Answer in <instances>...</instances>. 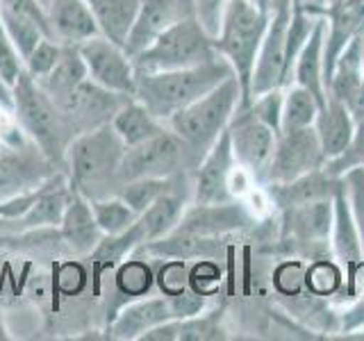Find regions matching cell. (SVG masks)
I'll use <instances>...</instances> for the list:
<instances>
[{
    "instance_id": "obj_1",
    "label": "cell",
    "mask_w": 364,
    "mask_h": 341,
    "mask_svg": "<svg viewBox=\"0 0 364 341\" xmlns=\"http://www.w3.org/2000/svg\"><path fill=\"white\" fill-rule=\"evenodd\" d=\"M125 144L112 123L77 134L66 151L68 185L87 200L117 196L121 189L119 166Z\"/></svg>"
},
{
    "instance_id": "obj_2",
    "label": "cell",
    "mask_w": 364,
    "mask_h": 341,
    "mask_svg": "<svg viewBox=\"0 0 364 341\" xmlns=\"http://www.w3.org/2000/svg\"><path fill=\"white\" fill-rule=\"evenodd\" d=\"M235 75L232 66L223 57L189 68L157 73H136L134 98L146 105L159 121H168L176 112L185 109L193 100L219 87L223 80Z\"/></svg>"
},
{
    "instance_id": "obj_3",
    "label": "cell",
    "mask_w": 364,
    "mask_h": 341,
    "mask_svg": "<svg viewBox=\"0 0 364 341\" xmlns=\"http://www.w3.org/2000/svg\"><path fill=\"white\" fill-rule=\"evenodd\" d=\"M239 102H242V87H239L237 75H230L219 87L208 91L203 98L193 100L185 109L176 112L166 121V128L173 130L185 141L196 168L230 125Z\"/></svg>"
},
{
    "instance_id": "obj_4",
    "label": "cell",
    "mask_w": 364,
    "mask_h": 341,
    "mask_svg": "<svg viewBox=\"0 0 364 341\" xmlns=\"http://www.w3.org/2000/svg\"><path fill=\"white\" fill-rule=\"evenodd\" d=\"M14 117L23 134L57 168L66 170V151L75 139V132L62 109L46 96V91L37 85V80L26 71L21 73L14 85Z\"/></svg>"
},
{
    "instance_id": "obj_5",
    "label": "cell",
    "mask_w": 364,
    "mask_h": 341,
    "mask_svg": "<svg viewBox=\"0 0 364 341\" xmlns=\"http://www.w3.org/2000/svg\"><path fill=\"white\" fill-rule=\"evenodd\" d=\"M269 21V11L255 7L250 0H228L219 34L214 37V48L232 66L242 87V102L237 109L250 105V80Z\"/></svg>"
},
{
    "instance_id": "obj_6",
    "label": "cell",
    "mask_w": 364,
    "mask_h": 341,
    "mask_svg": "<svg viewBox=\"0 0 364 341\" xmlns=\"http://www.w3.org/2000/svg\"><path fill=\"white\" fill-rule=\"evenodd\" d=\"M221 57L214 48V39L198 23L196 16L182 18L164 32H159L155 41L132 57L134 73H157L189 68Z\"/></svg>"
},
{
    "instance_id": "obj_7",
    "label": "cell",
    "mask_w": 364,
    "mask_h": 341,
    "mask_svg": "<svg viewBox=\"0 0 364 341\" xmlns=\"http://www.w3.org/2000/svg\"><path fill=\"white\" fill-rule=\"evenodd\" d=\"M189 170L193 173L196 164L187 151L185 141L173 130H162L136 146H128L119 166V182L141 180V178H168Z\"/></svg>"
},
{
    "instance_id": "obj_8",
    "label": "cell",
    "mask_w": 364,
    "mask_h": 341,
    "mask_svg": "<svg viewBox=\"0 0 364 341\" xmlns=\"http://www.w3.org/2000/svg\"><path fill=\"white\" fill-rule=\"evenodd\" d=\"M291 7L294 0H278L271 7V21L259 45L253 80H250V102L271 89H287L291 85L287 64V30L291 21Z\"/></svg>"
},
{
    "instance_id": "obj_9",
    "label": "cell",
    "mask_w": 364,
    "mask_h": 341,
    "mask_svg": "<svg viewBox=\"0 0 364 341\" xmlns=\"http://www.w3.org/2000/svg\"><path fill=\"white\" fill-rule=\"evenodd\" d=\"M323 164L326 157L314 125L296 130H280L269 164L255 185L267 187L278 185V182H289L310 173V170L323 168Z\"/></svg>"
},
{
    "instance_id": "obj_10",
    "label": "cell",
    "mask_w": 364,
    "mask_h": 341,
    "mask_svg": "<svg viewBox=\"0 0 364 341\" xmlns=\"http://www.w3.org/2000/svg\"><path fill=\"white\" fill-rule=\"evenodd\" d=\"M80 55L87 64V73L91 82L105 87L117 94L134 96V64L132 57L125 53L123 45H117L102 34L87 39L85 43L77 45Z\"/></svg>"
},
{
    "instance_id": "obj_11",
    "label": "cell",
    "mask_w": 364,
    "mask_h": 341,
    "mask_svg": "<svg viewBox=\"0 0 364 341\" xmlns=\"http://www.w3.org/2000/svg\"><path fill=\"white\" fill-rule=\"evenodd\" d=\"M235 168H239L230 132H225L216 139V144L200 159L198 168L193 170V193L191 202L196 205H216V202H230L237 200V193L232 189V175Z\"/></svg>"
},
{
    "instance_id": "obj_12",
    "label": "cell",
    "mask_w": 364,
    "mask_h": 341,
    "mask_svg": "<svg viewBox=\"0 0 364 341\" xmlns=\"http://www.w3.org/2000/svg\"><path fill=\"white\" fill-rule=\"evenodd\" d=\"M228 132H230L232 153L239 168L257 182L271 159L278 132L264 121H259L250 107L235 112Z\"/></svg>"
},
{
    "instance_id": "obj_13",
    "label": "cell",
    "mask_w": 364,
    "mask_h": 341,
    "mask_svg": "<svg viewBox=\"0 0 364 341\" xmlns=\"http://www.w3.org/2000/svg\"><path fill=\"white\" fill-rule=\"evenodd\" d=\"M255 212L242 200L216 202V205H196L191 202L182 214L176 230L198 237H223V234H244L257 225Z\"/></svg>"
},
{
    "instance_id": "obj_14",
    "label": "cell",
    "mask_w": 364,
    "mask_h": 341,
    "mask_svg": "<svg viewBox=\"0 0 364 341\" xmlns=\"http://www.w3.org/2000/svg\"><path fill=\"white\" fill-rule=\"evenodd\" d=\"M130 98L134 96L117 94V91H109L105 87L91 82L87 77L85 82L62 102L60 109L66 117V121L71 123V128L77 136L82 132L96 130L105 123H112L114 114H117Z\"/></svg>"
},
{
    "instance_id": "obj_15",
    "label": "cell",
    "mask_w": 364,
    "mask_h": 341,
    "mask_svg": "<svg viewBox=\"0 0 364 341\" xmlns=\"http://www.w3.org/2000/svg\"><path fill=\"white\" fill-rule=\"evenodd\" d=\"M318 14L326 18L323 85L328 87L339 53L360 30H364V0H323Z\"/></svg>"
},
{
    "instance_id": "obj_16",
    "label": "cell",
    "mask_w": 364,
    "mask_h": 341,
    "mask_svg": "<svg viewBox=\"0 0 364 341\" xmlns=\"http://www.w3.org/2000/svg\"><path fill=\"white\" fill-rule=\"evenodd\" d=\"M178 318L173 305H171L168 296H141L130 303H125L119 314L112 316L107 337L117 341H134L141 339L148 330L157 328L159 323Z\"/></svg>"
},
{
    "instance_id": "obj_17",
    "label": "cell",
    "mask_w": 364,
    "mask_h": 341,
    "mask_svg": "<svg viewBox=\"0 0 364 341\" xmlns=\"http://www.w3.org/2000/svg\"><path fill=\"white\" fill-rule=\"evenodd\" d=\"M189 16H196L193 14V0H141L134 28L123 45L125 53L134 57L136 53L148 48L159 32Z\"/></svg>"
},
{
    "instance_id": "obj_18",
    "label": "cell",
    "mask_w": 364,
    "mask_h": 341,
    "mask_svg": "<svg viewBox=\"0 0 364 341\" xmlns=\"http://www.w3.org/2000/svg\"><path fill=\"white\" fill-rule=\"evenodd\" d=\"M341 178L328 175L323 168L310 170L296 180L289 182H278V185H267L259 187L267 193L269 202L273 205V210H289V207H299L305 202H314V200H323V198H335V193L341 189Z\"/></svg>"
},
{
    "instance_id": "obj_19",
    "label": "cell",
    "mask_w": 364,
    "mask_h": 341,
    "mask_svg": "<svg viewBox=\"0 0 364 341\" xmlns=\"http://www.w3.org/2000/svg\"><path fill=\"white\" fill-rule=\"evenodd\" d=\"M362 45H364V30L348 41V45L339 53L333 75L326 87V96L337 98L339 102L350 109L353 119L360 112L362 89H364V68H362Z\"/></svg>"
},
{
    "instance_id": "obj_20",
    "label": "cell",
    "mask_w": 364,
    "mask_h": 341,
    "mask_svg": "<svg viewBox=\"0 0 364 341\" xmlns=\"http://www.w3.org/2000/svg\"><path fill=\"white\" fill-rule=\"evenodd\" d=\"M50 39L62 45H80L100 34L87 0H50L46 7Z\"/></svg>"
},
{
    "instance_id": "obj_21",
    "label": "cell",
    "mask_w": 364,
    "mask_h": 341,
    "mask_svg": "<svg viewBox=\"0 0 364 341\" xmlns=\"http://www.w3.org/2000/svg\"><path fill=\"white\" fill-rule=\"evenodd\" d=\"M60 237L68 253L73 255H89L102 239V230L96 223L94 212H91V202L85 196H80L77 191L71 193V200L64 210Z\"/></svg>"
},
{
    "instance_id": "obj_22",
    "label": "cell",
    "mask_w": 364,
    "mask_h": 341,
    "mask_svg": "<svg viewBox=\"0 0 364 341\" xmlns=\"http://www.w3.org/2000/svg\"><path fill=\"white\" fill-rule=\"evenodd\" d=\"M323 43H326V18L318 16L312 34L307 37L294 64L291 85L305 87L316 98L318 105H326V85H323Z\"/></svg>"
},
{
    "instance_id": "obj_23",
    "label": "cell",
    "mask_w": 364,
    "mask_h": 341,
    "mask_svg": "<svg viewBox=\"0 0 364 341\" xmlns=\"http://www.w3.org/2000/svg\"><path fill=\"white\" fill-rule=\"evenodd\" d=\"M191 189H176L168 191L164 196H159L151 207L144 210L139 214V223L141 232H144V244L148 242H157L166 234H171L178 227L182 214L187 212L191 205Z\"/></svg>"
},
{
    "instance_id": "obj_24",
    "label": "cell",
    "mask_w": 364,
    "mask_h": 341,
    "mask_svg": "<svg viewBox=\"0 0 364 341\" xmlns=\"http://www.w3.org/2000/svg\"><path fill=\"white\" fill-rule=\"evenodd\" d=\"M144 244V232L139 223H134L130 230H125L121 234H102L98 246L89 253L91 259V296H100V280L107 271L117 269L125 255L134 253L136 248Z\"/></svg>"
},
{
    "instance_id": "obj_25",
    "label": "cell",
    "mask_w": 364,
    "mask_h": 341,
    "mask_svg": "<svg viewBox=\"0 0 364 341\" xmlns=\"http://www.w3.org/2000/svg\"><path fill=\"white\" fill-rule=\"evenodd\" d=\"M314 130L318 134L321 151L328 162V159L337 157L348 146L353 130H355V119H353L350 109L344 105V102L328 96V102L316 114Z\"/></svg>"
},
{
    "instance_id": "obj_26",
    "label": "cell",
    "mask_w": 364,
    "mask_h": 341,
    "mask_svg": "<svg viewBox=\"0 0 364 341\" xmlns=\"http://www.w3.org/2000/svg\"><path fill=\"white\" fill-rule=\"evenodd\" d=\"M87 77H89L87 64L82 60V55H80L77 45H62V55H60V60H57V64L53 66V71L48 75L39 77L37 85L46 91V96L60 107Z\"/></svg>"
},
{
    "instance_id": "obj_27",
    "label": "cell",
    "mask_w": 364,
    "mask_h": 341,
    "mask_svg": "<svg viewBox=\"0 0 364 341\" xmlns=\"http://www.w3.org/2000/svg\"><path fill=\"white\" fill-rule=\"evenodd\" d=\"M98 30L117 45H125L139 14L141 0H87Z\"/></svg>"
},
{
    "instance_id": "obj_28",
    "label": "cell",
    "mask_w": 364,
    "mask_h": 341,
    "mask_svg": "<svg viewBox=\"0 0 364 341\" xmlns=\"http://www.w3.org/2000/svg\"><path fill=\"white\" fill-rule=\"evenodd\" d=\"M112 128L117 130L125 148H128V146H136V144H141L146 139H151V136L159 134L162 130H166V123L159 121L155 114L148 112L146 105H141L136 98H130L117 114H114Z\"/></svg>"
},
{
    "instance_id": "obj_29",
    "label": "cell",
    "mask_w": 364,
    "mask_h": 341,
    "mask_svg": "<svg viewBox=\"0 0 364 341\" xmlns=\"http://www.w3.org/2000/svg\"><path fill=\"white\" fill-rule=\"evenodd\" d=\"M228 303L198 312L187 318H176V341H225L230 330L225 325Z\"/></svg>"
},
{
    "instance_id": "obj_30",
    "label": "cell",
    "mask_w": 364,
    "mask_h": 341,
    "mask_svg": "<svg viewBox=\"0 0 364 341\" xmlns=\"http://www.w3.org/2000/svg\"><path fill=\"white\" fill-rule=\"evenodd\" d=\"M321 105L316 98L301 85H289L284 89L282 98V117L280 130H296V128H310L316 121V114Z\"/></svg>"
},
{
    "instance_id": "obj_31",
    "label": "cell",
    "mask_w": 364,
    "mask_h": 341,
    "mask_svg": "<svg viewBox=\"0 0 364 341\" xmlns=\"http://www.w3.org/2000/svg\"><path fill=\"white\" fill-rule=\"evenodd\" d=\"M91 202V212L96 216V223L100 225L102 234H121L136 223L139 214H136L128 202L121 196H105L94 198Z\"/></svg>"
},
{
    "instance_id": "obj_32",
    "label": "cell",
    "mask_w": 364,
    "mask_h": 341,
    "mask_svg": "<svg viewBox=\"0 0 364 341\" xmlns=\"http://www.w3.org/2000/svg\"><path fill=\"white\" fill-rule=\"evenodd\" d=\"M305 284L312 293L321 298H333V296L344 291V273H341L335 257H323L307 261Z\"/></svg>"
},
{
    "instance_id": "obj_33",
    "label": "cell",
    "mask_w": 364,
    "mask_h": 341,
    "mask_svg": "<svg viewBox=\"0 0 364 341\" xmlns=\"http://www.w3.org/2000/svg\"><path fill=\"white\" fill-rule=\"evenodd\" d=\"M155 284V273L153 266L146 264L144 259L132 257L130 261L117 266V291L128 296V301L141 298Z\"/></svg>"
},
{
    "instance_id": "obj_34",
    "label": "cell",
    "mask_w": 364,
    "mask_h": 341,
    "mask_svg": "<svg viewBox=\"0 0 364 341\" xmlns=\"http://www.w3.org/2000/svg\"><path fill=\"white\" fill-rule=\"evenodd\" d=\"M0 23H3L5 34L11 39V43L16 45V50L21 53L23 62H26V57L34 50V45H37L43 37H48L39 23L28 16L9 14V11L0 9Z\"/></svg>"
},
{
    "instance_id": "obj_35",
    "label": "cell",
    "mask_w": 364,
    "mask_h": 341,
    "mask_svg": "<svg viewBox=\"0 0 364 341\" xmlns=\"http://www.w3.org/2000/svg\"><path fill=\"white\" fill-rule=\"evenodd\" d=\"M358 166L364 168V117L355 121V130H353L348 146L337 157L328 159L323 164V170L333 178H341L346 170L358 168Z\"/></svg>"
},
{
    "instance_id": "obj_36",
    "label": "cell",
    "mask_w": 364,
    "mask_h": 341,
    "mask_svg": "<svg viewBox=\"0 0 364 341\" xmlns=\"http://www.w3.org/2000/svg\"><path fill=\"white\" fill-rule=\"evenodd\" d=\"M60 55H62V43H57L50 37H43L34 45V50L26 57V73H30L34 80L48 75L57 60H60Z\"/></svg>"
},
{
    "instance_id": "obj_37",
    "label": "cell",
    "mask_w": 364,
    "mask_h": 341,
    "mask_svg": "<svg viewBox=\"0 0 364 341\" xmlns=\"http://www.w3.org/2000/svg\"><path fill=\"white\" fill-rule=\"evenodd\" d=\"M189 269H191L189 259H166L155 276L159 291L164 296L185 291L189 287Z\"/></svg>"
},
{
    "instance_id": "obj_38",
    "label": "cell",
    "mask_w": 364,
    "mask_h": 341,
    "mask_svg": "<svg viewBox=\"0 0 364 341\" xmlns=\"http://www.w3.org/2000/svg\"><path fill=\"white\" fill-rule=\"evenodd\" d=\"M341 180H344L350 214H353V219H355L358 232L362 239V250H364V168L362 166L350 168L341 175Z\"/></svg>"
},
{
    "instance_id": "obj_39",
    "label": "cell",
    "mask_w": 364,
    "mask_h": 341,
    "mask_svg": "<svg viewBox=\"0 0 364 341\" xmlns=\"http://www.w3.org/2000/svg\"><path fill=\"white\" fill-rule=\"evenodd\" d=\"M223 282V271L219 259H196L189 269V287L203 296H210Z\"/></svg>"
},
{
    "instance_id": "obj_40",
    "label": "cell",
    "mask_w": 364,
    "mask_h": 341,
    "mask_svg": "<svg viewBox=\"0 0 364 341\" xmlns=\"http://www.w3.org/2000/svg\"><path fill=\"white\" fill-rule=\"evenodd\" d=\"M282 98H284V89H271V91H267V94L253 98V102H250L248 107L253 109V114L259 121H264L276 132H280Z\"/></svg>"
},
{
    "instance_id": "obj_41",
    "label": "cell",
    "mask_w": 364,
    "mask_h": 341,
    "mask_svg": "<svg viewBox=\"0 0 364 341\" xmlns=\"http://www.w3.org/2000/svg\"><path fill=\"white\" fill-rule=\"evenodd\" d=\"M23 71H26V62H23L21 53L5 34V30H0V77L14 89L16 80L21 77Z\"/></svg>"
},
{
    "instance_id": "obj_42",
    "label": "cell",
    "mask_w": 364,
    "mask_h": 341,
    "mask_svg": "<svg viewBox=\"0 0 364 341\" xmlns=\"http://www.w3.org/2000/svg\"><path fill=\"white\" fill-rule=\"evenodd\" d=\"M225 5L228 0H193V14H196L198 23L212 39L219 34Z\"/></svg>"
},
{
    "instance_id": "obj_43",
    "label": "cell",
    "mask_w": 364,
    "mask_h": 341,
    "mask_svg": "<svg viewBox=\"0 0 364 341\" xmlns=\"http://www.w3.org/2000/svg\"><path fill=\"white\" fill-rule=\"evenodd\" d=\"M0 9L9 11V14H18V16H28L32 21H37L43 28V32L50 37L48 14H46V7L41 5V0H0Z\"/></svg>"
},
{
    "instance_id": "obj_44",
    "label": "cell",
    "mask_w": 364,
    "mask_h": 341,
    "mask_svg": "<svg viewBox=\"0 0 364 341\" xmlns=\"http://www.w3.org/2000/svg\"><path fill=\"white\" fill-rule=\"evenodd\" d=\"M28 296H30V301H34L37 305L48 301L50 298V278L43 276V273H34L28 282Z\"/></svg>"
},
{
    "instance_id": "obj_45",
    "label": "cell",
    "mask_w": 364,
    "mask_h": 341,
    "mask_svg": "<svg viewBox=\"0 0 364 341\" xmlns=\"http://www.w3.org/2000/svg\"><path fill=\"white\" fill-rule=\"evenodd\" d=\"M0 105L14 109V89H11L3 77H0Z\"/></svg>"
},
{
    "instance_id": "obj_46",
    "label": "cell",
    "mask_w": 364,
    "mask_h": 341,
    "mask_svg": "<svg viewBox=\"0 0 364 341\" xmlns=\"http://www.w3.org/2000/svg\"><path fill=\"white\" fill-rule=\"evenodd\" d=\"M301 3H303V7H305V9H310L312 14H318V9H321L323 0H301ZM318 16H321V14H318Z\"/></svg>"
},
{
    "instance_id": "obj_47",
    "label": "cell",
    "mask_w": 364,
    "mask_h": 341,
    "mask_svg": "<svg viewBox=\"0 0 364 341\" xmlns=\"http://www.w3.org/2000/svg\"><path fill=\"white\" fill-rule=\"evenodd\" d=\"M7 339H11V335H9V328L5 325L3 312H0V341H7Z\"/></svg>"
},
{
    "instance_id": "obj_48",
    "label": "cell",
    "mask_w": 364,
    "mask_h": 341,
    "mask_svg": "<svg viewBox=\"0 0 364 341\" xmlns=\"http://www.w3.org/2000/svg\"><path fill=\"white\" fill-rule=\"evenodd\" d=\"M255 7H259V9H264V11H269L271 14V7H273V0H250Z\"/></svg>"
},
{
    "instance_id": "obj_49",
    "label": "cell",
    "mask_w": 364,
    "mask_h": 341,
    "mask_svg": "<svg viewBox=\"0 0 364 341\" xmlns=\"http://www.w3.org/2000/svg\"><path fill=\"white\" fill-rule=\"evenodd\" d=\"M362 68H364V45H362ZM360 117H364V89H362V100H360V112H358V117H355V121H358Z\"/></svg>"
},
{
    "instance_id": "obj_50",
    "label": "cell",
    "mask_w": 364,
    "mask_h": 341,
    "mask_svg": "<svg viewBox=\"0 0 364 341\" xmlns=\"http://www.w3.org/2000/svg\"><path fill=\"white\" fill-rule=\"evenodd\" d=\"M48 3H50V0H41V5H43V7H48Z\"/></svg>"
},
{
    "instance_id": "obj_51",
    "label": "cell",
    "mask_w": 364,
    "mask_h": 341,
    "mask_svg": "<svg viewBox=\"0 0 364 341\" xmlns=\"http://www.w3.org/2000/svg\"><path fill=\"white\" fill-rule=\"evenodd\" d=\"M0 30H3V23H0Z\"/></svg>"
},
{
    "instance_id": "obj_52",
    "label": "cell",
    "mask_w": 364,
    "mask_h": 341,
    "mask_svg": "<svg viewBox=\"0 0 364 341\" xmlns=\"http://www.w3.org/2000/svg\"><path fill=\"white\" fill-rule=\"evenodd\" d=\"M362 330H364V328H362Z\"/></svg>"
}]
</instances>
